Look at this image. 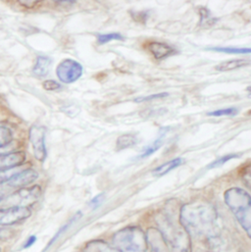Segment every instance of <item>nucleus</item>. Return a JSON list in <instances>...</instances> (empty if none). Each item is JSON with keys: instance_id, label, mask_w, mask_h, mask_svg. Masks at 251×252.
Wrapping results in <instances>:
<instances>
[{"instance_id": "26", "label": "nucleus", "mask_w": 251, "mask_h": 252, "mask_svg": "<svg viewBox=\"0 0 251 252\" xmlns=\"http://www.w3.org/2000/svg\"><path fill=\"white\" fill-rule=\"evenodd\" d=\"M43 88L46 90V91H55V90H58L61 88V85L58 84L57 82L53 81V80H47L43 83Z\"/></svg>"}, {"instance_id": "32", "label": "nucleus", "mask_w": 251, "mask_h": 252, "mask_svg": "<svg viewBox=\"0 0 251 252\" xmlns=\"http://www.w3.org/2000/svg\"><path fill=\"white\" fill-rule=\"evenodd\" d=\"M0 252H1V250H0Z\"/></svg>"}, {"instance_id": "23", "label": "nucleus", "mask_w": 251, "mask_h": 252, "mask_svg": "<svg viewBox=\"0 0 251 252\" xmlns=\"http://www.w3.org/2000/svg\"><path fill=\"white\" fill-rule=\"evenodd\" d=\"M237 113H238V109L234 108V107H231V108L212 111V112L207 113V115L211 116V117H221V116H234Z\"/></svg>"}, {"instance_id": "27", "label": "nucleus", "mask_w": 251, "mask_h": 252, "mask_svg": "<svg viewBox=\"0 0 251 252\" xmlns=\"http://www.w3.org/2000/svg\"><path fill=\"white\" fill-rule=\"evenodd\" d=\"M242 176L245 181V184L251 189V165L244 170Z\"/></svg>"}, {"instance_id": "3", "label": "nucleus", "mask_w": 251, "mask_h": 252, "mask_svg": "<svg viewBox=\"0 0 251 252\" xmlns=\"http://www.w3.org/2000/svg\"><path fill=\"white\" fill-rule=\"evenodd\" d=\"M225 202L243 229L251 239V196L240 188L229 189L224 194Z\"/></svg>"}, {"instance_id": "16", "label": "nucleus", "mask_w": 251, "mask_h": 252, "mask_svg": "<svg viewBox=\"0 0 251 252\" xmlns=\"http://www.w3.org/2000/svg\"><path fill=\"white\" fill-rule=\"evenodd\" d=\"M184 160L183 158H175L161 166H158L157 168H155L153 171H152V174L154 176H157V177H161V176H164L166 174H168L169 172H171L172 170L178 168L179 166H181L183 164Z\"/></svg>"}, {"instance_id": "18", "label": "nucleus", "mask_w": 251, "mask_h": 252, "mask_svg": "<svg viewBox=\"0 0 251 252\" xmlns=\"http://www.w3.org/2000/svg\"><path fill=\"white\" fill-rule=\"evenodd\" d=\"M82 215H83V214H82V212H78V213H76V214H75V215H74V216H73V217H72V218H71V219H70V220H69V221H68L64 226H62V227L60 228V230H59V231L54 235V237L51 239V241H50V242H49V244L47 245L46 249L50 248V247H51V246H52V245H53V244H54V243H55V242H56V241H57V240H58V239H59L63 234H65V233H66V231H67V230H68V229H69V228H70V227H71V226H72L76 221H78V220L82 217Z\"/></svg>"}, {"instance_id": "20", "label": "nucleus", "mask_w": 251, "mask_h": 252, "mask_svg": "<svg viewBox=\"0 0 251 252\" xmlns=\"http://www.w3.org/2000/svg\"><path fill=\"white\" fill-rule=\"evenodd\" d=\"M125 37L119 32H110V33H99L97 34V43L105 44L112 40H124Z\"/></svg>"}, {"instance_id": "24", "label": "nucleus", "mask_w": 251, "mask_h": 252, "mask_svg": "<svg viewBox=\"0 0 251 252\" xmlns=\"http://www.w3.org/2000/svg\"><path fill=\"white\" fill-rule=\"evenodd\" d=\"M241 155L240 154H229V155H226L224 157H221L217 160H215L214 162H212L209 166H208V169H212V168H216V167H220L222 165H224L225 163H227L228 161H230L231 159H235V158H238L240 157Z\"/></svg>"}, {"instance_id": "6", "label": "nucleus", "mask_w": 251, "mask_h": 252, "mask_svg": "<svg viewBox=\"0 0 251 252\" xmlns=\"http://www.w3.org/2000/svg\"><path fill=\"white\" fill-rule=\"evenodd\" d=\"M83 72V66L73 59H65L61 61L56 68L57 78L64 84L75 83L82 77Z\"/></svg>"}, {"instance_id": "9", "label": "nucleus", "mask_w": 251, "mask_h": 252, "mask_svg": "<svg viewBox=\"0 0 251 252\" xmlns=\"http://www.w3.org/2000/svg\"><path fill=\"white\" fill-rule=\"evenodd\" d=\"M37 178L38 174L36 171L33 169H26L23 171H18L1 187H6L9 189H22L33 183Z\"/></svg>"}, {"instance_id": "30", "label": "nucleus", "mask_w": 251, "mask_h": 252, "mask_svg": "<svg viewBox=\"0 0 251 252\" xmlns=\"http://www.w3.org/2000/svg\"><path fill=\"white\" fill-rule=\"evenodd\" d=\"M5 195H6V193L4 192V191H2V190H0V204H1V202L3 201V199H4V197H5Z\"/></svg>"}, {"instance_id": "10", "label": "nucleus", "mask_w": 251, "mask_h": 252, "mask_svg": "<svg viewBox=\"0 0 251 252\" xmlns=\"http://www.w3.org/2000/svg\"><path fill=\"white\" fill-rule=\"evenodd\" d=\"M25 161L26 153L24 151H14L0 154V171L18 168L24 164Z\"/></svg>"}, {"instance_id": "2", "label": "nucleus", "mask_w": 251, "mask_h": 252, "mask_svg": "<svg viewBox=\"0 0 251 252\" xmlns=\"http://www.w3.org/2000/svg\"><path fill=\"white\" fill-rule=\"evenodd\" d=\"M157 229L165 241L170 252H192L191 238L183 226L179 217L162 215L158 220Z\"/></svg>"}, {"instance_id": "19", "label": "nucleus", "mask_w": 251, "mask_h": 252, "mask_svg": "<svg viewBox=\"0 0 251 252\" xmlns=\"http://www.w3.org/2000/svg\"><path fill=\"white\" fill-rule=\"evenodd\" d=\"M88 250H90V252H121L118 249H116L115 247H111L108 244L104 243V242H100V241H96V242H92L88 245Z\"/></svg>"}, {"instance_id": "17", "label": "nucleus", "mask_w": 251, "mask_h": 252, "mask_svg": "<svg viewBox=\"0 0 251 252\" xmlns=\"http://www.w3.org/2000/svg\"><path fill=\"white\" fill-rule=\"evenodd\" d=\"M137 143V138L132 134H123L118 137L116 141V150H124L126 148L132 147Z\"/></svg>"}, {"instance_id": "15", "label": "nucleus", "mask_w": 251, "mask_h": 252, "mask_svg": "<svg viewBox=\"0 0 251 252\" xmlns=\"http://www.w3.org/2000/svg\"><path fill=\"white\" fill-rule=\"evenodd\" d=\"M251 62L247 59H235V60H229L222 62L218 66H216V70L219 72H229L233 71L245 66L250 65Z\"/></svg>"}, {"instance_id": "11", "label": "nucleus", "mask_w": 251, "mask_h": 252, "mask_svg": "<svg viewBox=\"0 0 251 252\" xmlns=\"http://www.w3.org/2000/svg\"><path fill=\"white\" fill-rule=\"evenodd\" d=\"M147 248L150 252H170L165 241L157 229L150 228L146 232Z\"/></svg>"}, {"instance_id": "4", "label": "nucleus", "mask_w": 251, "mask_h": 252, "mask_svg": "<svg viewBox=\"0 0 251 252\" xmlns=\"http://www.w3.org/2000/svg\"><path fill=\"white\" fill-rule=\"evenodd\" d=\"M113 244L121 252H148L146 237L138 227H126L113 237Z\"/></svg>"}, {"instance_id": "8", "label": "nucleus", "mask_w": 251, "mask_h": 252, "mask_svg": "<svg viewBox=\"0 0 251 252\" xmlns=\"http://www.w3.org/2000/svg\"><path fill=\"white\" fill-rule=\"evenodd\" d=\"M31 216L30 207H5L0 208V226L19 224Z\"/></svg>"}, {"instance_id": "29", "label": "nucleus", "mask_w": 251, "mask_h": 252, "mask_svg": "<svg viewBox=\"0 0 251 252\" xmlns=\"http://www.w3.org/2000/svg\"><path fill=\"white\" fill-rule=\"evenodd\" d=\"M35 241H36V238H35L34 236L30 237V238H29V240L27 241V244L25 245V248H29V247L32 246V245L34 244V242H35Z\"/></svg>"}, {"instance_id": "25", "label": "nucleus", "mask_w": 251, "mask_h": 252, "mask_svg": "<svg viewBox=\"0 0 251 252\" xmlns=\"http://www.w3.org/2000/svg\"><path fill=\"white\" fill-rule=\"evenodd\" d=\"M169 94L167 93H162V94H151L148 96H140L138 98H135L133 101L137 102V103H141L144 101H150V100H154V99H159V98H164L167 97Z\"/></svg>"}, {"instance_id": "31", "label": "nucleus", "mask_w": 251, "mask_h": 252, "mask_svg": "<svg viewBox=\"0 0 251 252\" xmlns=\"http://www.w3.org/2000/svg\"><path fill=\"white\" fill-rule=\"evenodd\" d=\"M248 91H249V92H250V93H251V87H250V88H248Z\"/></svg>"}, {"instance_id": "12", "label": "nucleus", "mask_w": 251, "mask_h": 252, "mask_svg": "<svg viewBox=\"0 0 251 252\" xmlns=\"http://www.w3.org/2000/svg\"><path fill=\"white\" fill-rule=\"evenodd\" d=\"M146 47L152 53L154 58L157 60L165 59V58L175 55L177 53L175 48H173L172 46H170L169 44H166L164 42L151 41L146 45Z\"/></svg>"}, {"instance_id": "22", "label": "nucleus", "mask_w": 251, "mask_h": 252, "mask_svg": "<svg viewBox=\"0 0 251 252\" xmlns=\"http://www.w3.org/2000/svg\"><path fill=\"white\" fill-rule=\"evenodd\" d=\"M209 50L217 52H224L228 54H251V48H239V47H211Z\"/></svg>"}, {"instance_id": "1", "label": "nucleus", "mask_w": 251, "mask_h": 252, "mask_svg": "<svg viewBox=\"0 0 251 252\" xmlns=\"http://www.w3.org/2000/svg\"><path fill=\"white\" fill-rule=\"evenodd\" d=\"M180 220L194 239L211 242L220 234L217 211L213 205L206 202H191L184 205L180 210Z\"/></svg>"}, {"instance_id": "7", "label": "nucleus", "mask_w": 251, "mask_h": 252, "mask_svg": "<svg viewBox=\"0 0 251 252\" xmlns=\"http://www.w3.org/2000/svg\"><path fill=\"white\" fill-rule=\"evenodd\" d=\"M29 138L32 146V151L37 161L43 162L47 157V149L45 145V128L43 126H31L29 129Z\"/></svg>"}, {"instance_id": "13", "label": "nucleus", "mask_w": 251, "mask_h": 252, "mask_svg": "<svg viewBox=\"0 0 251 252\" xmlns=\"http://www.w3.org/2000/svg\"><path fill=\"white\" fill-rule=\"evenodd\" d=\"M169 131V127H163L161 130H160V134L158 135V137L153 141L151 142L149 145H147L146 147H144L141 151V153L138 155V159H144L146 157H149L150 155H152L153 153H155L164 143V139H165V136L167 134V132Z\"/></svg>"}, {"instance_id": "28", "label": "nucleus", "mask_w": 251, "mask_h": 252, "mask_svg": "<svg viewBox=\"0 0 251 252\" xmlns=\"http://www.w3.org/2000/svg\"><path fill=\"white\" fill-rule=\"evenodd\" d=\"M103 199H104V195H103V194H98V195H96V196H95L94 198H93L92 201L90 202L91 207H92L93 209H96L97 207L100 206V204L102 203Z\"/></svg>"}, {"instance_id": "14", "label": "nucleus", "mask_w": 251, "mask_h": 252, "mask_svg": "<svg viewBox=\"0 0 251 252\" xmlns=\"http://www.w3.org/2000/svg\"><path fill=\"white\" fill-rule=\"evenodd\" d=\"M51 63H52V60L50 57L37 56L32 68V73L39 78L45 77L49 72Z\"/></svg>"}, {"instance_id": "21", "label": "nucleus", "mask_w": 251, "mask_h": 252, "mask_svg": "<svg viewBox=\"0 0 251 252\" xmlns=\"http://www.w3.org/2000/svg\"><path fill=\"white\" fill-rule=\"evenodd\" d=\"M13 140V132L8 126L0 125V148L5 147Z\"/></svg>"}, {"instance_id": "5", "label": "nucleus", "mask_w": 251, "mask_h": 252, "mask_svg": "<svg viewBox=\"0 0 251 252\" xmlns=\"http://www.w3.org/2000/svg\"><path fill=\"white\" fill-rule=\"evenodd\" d=\"M41 194V188L33 186L31 188H22L5 195L0 206L5 207H29L37 201Z\"/></svg>"}]
</instances>
